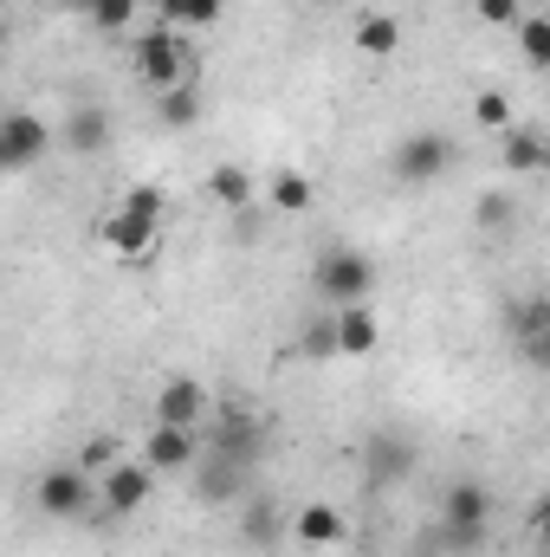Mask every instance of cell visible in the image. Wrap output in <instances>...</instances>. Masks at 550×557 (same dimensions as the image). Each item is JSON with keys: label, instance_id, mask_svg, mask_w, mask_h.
Instances as JSON below:
<instances>
[{"label": "cell", "instance_id": "cell-1", "mask_svg": "<svg viewBox=\"0 0 550 557\" xmlns=\"http://www.w3.org/2000/svg\"><path fill=\"white\" fill-rule=\"evenodd\" d=\"M130 65H137V78L149 85V98H162L175 85H195V52L175 39V26H149L137 39V52H130Z\"/></svg>", "mask_w": 550, "mask_h": 557}, {"label": "cell", "instance_id": "cell-2", "mask_svg": "<svg viewBox=\"0 0 550 557\" xmlns=\"http://www.w3.org/2000/svg\"><path fill=\"white\" fill-rule=\"evenodd\" d=\"M311 285H317L330 305H370V292H376V260L357 253V247H337V253H324V260L311 267Z\"/></svg>", "mask_w": 550, "mask_h": 557}, {"label": "cell", "instance_id": "cell-3", "mask_svg": "<svg viewBox=\"0 0 550 557\" xmlns=\"http://www.w3.org/2000/svg\"><path fill=\"white\" fill-rule=\"evenodd\" d=\"M486 519H492V493L479 486V480H453L447 486V506H440V539L460 552H473L479 539H486Z\"/></svg>", "mask_w": 550, "mask_h": 557}, {"label": "cell", "instance_id": "cell-4", "mask_svg": "<svg viewBox=\"0 0 550 557\" xmlns=\"http://www.w3.org/2000/svg\"><path fill=\"white\" fill-rule=\"evenodd\" d=\"M201 441H208V454H221V460H234V467H260V454H266V428L247 416V409H221V416L201 428Z\"/></svg>", "mask_w": 550, "mask_h": 557}, {"label": "cell", "instance_id": "cell-5", "mask_svg": "<svg viewBox=\"0 0 550 557\" xmlns=\"http://www.w3.org/2000/svg\"><path fill=\"white\" fill-rule=\"evenodd\" d=\"M409 473H414V441L409 434H396V428L363 434V486L389 493V486H402Z\"/></svg>", "mask_w": 550, "mask_h": 557}, {"label": "cell", "instance_id": "cell-6", "mask_svg": "<svg viewBox=\"0 0 550 557\" xmlns=\"http://www.w3.org/2000/svg\"><path fill=\"white\" fill-rule=\"evenodd\" d=\"M52 124L46 117H33V111H7V124H0V169L7 175H26L39 156H52Z\"/></svg>", "mask_w": 550, "mask_h": 557}, {"label": "cell", "instance_id": "cell-7", "mask_svg": "<svg viewBox=\"0 0 550 557\" xmlns=\"http://www.w3.org/2000/svg\"><path fill=\"white\" fill-rule=\"evenodd\" d=\"M447 169H453V143L440 137V131H414L396 149V182L402 188H434Z\"/></svg>", "mask_w": 550, "mask_h": 557}, {"label": "cell", "instance_id": "cell-8", "mask_svg": "<svg viewBox=\"0 0 550 557\" xmlns=\"http://www.w3.org/2000/svg\"><path fill=\"white\" fill-rule=\"evenodd\" d=\"M155 421H162V428H208V421H214L208 383H201V376H162V383H155Z\"/></svg>", "mask_w": 550, "mask_h": 557}, {"label": "cell", "instance_id": "cell-9", "mask_svg": "<svg viewBox=\"0 0 550 557\" xmlns=\"http://www.w3.org/2000/svg\"><path fill=\"white\" fill-rule=\"evenodd\" d=\"M201 454H208L201 428H162V421H149V434H142V460L155 473H188V467H201Z\"/></svg>", "mask_w": 550, "mask_h": 557}, {"label": "cell", "instance_id": "cell-10", "mask_svg": "<svg viewBox=\"0 0 550 557\" xmlns=\"http://www.w3.org/2000/svg\"><path fill=\"white\" fill-rule=\"evenodd\" d=\"M98 240L117 253V260H149L155 247H162V221H149V214H130L124 201L98 221Z\"/></svg>", "mask_w": 550, "mask_h": 557}, {"label": "cell", "instance_id": "cell-11", "mask_svg": "<svg viewBox=\"0 0 550 557\" xmlns=\"http://www.w3.org/2000/svg\"><path fill=\"white\" fill-rule=\"evenodd\" d=\"M149 493H155V467H149V460H117V467L98 480V499H104V512H117V519L142 512Z\"/></svg>", "mask_w": 550, "mask_h": 557}, {"label": "cell", "instance_id": "cell-12", "mask_svg": "<svg viewBox=\"0 0 550 557\" xmlns=\"http://www.w3.org/2000/svg\"><path fill=\"white\" fill-rule=\"evenodd\" d=\"M91 499H98V480H91L85 467H52V473H39V506H46L52 519H78Z\"/></svg>", "mask_w": 550, "mask_h": 557}, {"label": "cell", "instance_id": "cell-13", "mask_svg": "<svg viewBox=\"0 0 550 557\" xmlns=\"http://www.w3.org/2000/svg\"><path fill=\"white\" fill-rule=\"evenodd\" d=\"M291 539H298V545H311V552H330V545H343V539H350V525H343V512H337L330 499H311V506H298V512H291Z\"/></svg>", "mask_w": 550, "mask_h": 557}, {"label": "cell", "instance_id": "cell-14", "mask_svg": "<svg viewBox=\"0 0 550 557\" xmlns=\"http://www.w3.org/2000/svg\"><path fill=\"white\" fill-rule=\"evenodd\" d=\"M350 46H357L363 59H396V52H402V20H396V13H383V7H370V13H357Z\"/></svg>", "mask_w": 550, "mask_h": 557}, {"label": "cell", "instance_id": "cell-15", "mask_svg": "<svg viewBox=\"0 0 550 557\" xmlns=\"http://www.w3.org/2000/svg\"><path fill=\"white\" fill-rule=\"evenodd\" d=\"M330 318H337V357H370L383 344V318L370 305H337Z\"/></svg>", "mask_w": 550, "mask_h": 557}, {"label": "cell", "instance_id": "cell-16", "mask_svg": "<svg viewBox=\"0 0 550 557\" xmlns=\"http://www.w3.org/2000/svg\"><path fill=\"white\" fill-rule=\"evenodd\" d=\"M266 201H273V214H285V221H304L317 208V182L304 169H273L266 175Z\"/></svg>", "mask_w": 550, "mask_h": 557}, {"label": "cell", "instance_id": "cell-17", "mask_svg": "<svg viewBox=\"0 0 550 557\" xmlns=\"http://www.w3.org/2000/svg\"><path fill=\"white\" fill-rule=\"evenodd\" d=\"M208 195H214L227 214H247V208L260 201V182H253L240 162H214V169H208Z\"/></svg>", "mask_w": 550, "mask_h": 557}, {"label": "cell", "instance_id": "cell-18", "mask_svg": "<svg viewBox=\"0 0 550 557\" xmlns=\"http://www.w3.org/2000/svg\"><path fill=\"white\" fill-rule=\"evenodd\" d=\"M195 473H201V486H195V493H201L208 506H234V499H240V486H247V467H234V460H221V454H201V467H195Z\"/></svg>", "mask_w": 550, "mask_h": 557}, {"label": "cell", "instance_id": "cell-19", "mask_svg": "<svg viewBox=\"0 0 550 557\" xmlns=\"http://www.w3.org/2000/svg\"><path fill=\"white\" fill-rule=\"evenodd\" d=\"M505 169L512 175H545L550 169V143L532 131V124H512L505 131Z\"/></svg>", "mask_w": 550, "mask_h": 557}, {"label": "cell", "instance_id": "cell-20", "mask_svg": "<svg viewBox=\"0 0 550 557\" xmlns=\"http://www.w3.org/2000/svg\"><path fill=\"white\" fill-rule=\"evenodd\" d=\"M59 143H65V149H78V156H91V149H104V143H111V117H104L98 104H85V111H72V117L59 124Z\"/></svg>", "mask_w": 550, "mask_h": 557}, {"label": "cell", "instance_id": "cell-21", "mask_svg": "<svg viewBox=\"0 0 550 557\" xmlns=\"http://www.w3.org/2000/svg\"><path fill=\"white\" fill-rule=\"evenodd\" d=\"M512 39H518V59H525L532 72H550V13H525V20L512 26Z\"/></svg>", "mask_w": 550, "mask_h": 557}, {"label": "cell", "instance_id": "cell-22", "mask_svg": "<svg viewBox=\"0 0 550 557\" xmlns=\"http://www.w3.org/2000/svg\"><path fill=\"white\" fill-rule=\"evenodd\" d=\"M195 117H201V91H195V85H175V91L155 98V124H162V131H188Z\"/></svg>", "mask_w": 550, "mask_h": 557}, {"label": "cell", "instance_id": "cell-23", "mask_svg": "<svg viewBox=\"0 0 550 557\" xmlns=\"http://www.w3.org/2000/svg\"><path fill=\"white\" fill-rule=\"evenodd\" d=\"M473 124L492 131V137H505V131L518 124V117H512V98H505V91H479V98H473Z\"/></svg>", "mask_w": 550, "mask_h": 557}, {"label": "cell", "instance_id": "cell-24", "mask_svg": "<svg viewBox=\"0 0 550 557\" xmlns=\"http://www.w3.org/2000/svg\"><path fill=\"white\" fill-rule=\"evenodd\" d=\"M538 331H550V292L512 305V344H525V337H538Z\"/></svg>", "mask_w": 550, "mask_h": 557}, {"label": "cell", "instance_id": "cell-25", "mask_svg": "<svg viewBox=\"0 0 550 557\" xmlns=\"http://www.w3.org/2000/svg\"><path fill=\"white\" fill-rule=\"evenodd\" d=\"M512 214H518V208H512V195H505V188H486V195H479V208H473V221H479L486 234H505V227H512Z\"/></svg>", "mask_w": 550, "mask_h": 557}, {"label": "cell", "instance_id": "cell-26", "mask_svg": "<svg viewBox=\"0 0 550 557\" xmlns=\"http://www.w3.org/2000/svg\"><path fill=\"white\" fill-rule=\"evenodd\" d=\"M78 467H85L91 480H104V473L117 467V434H91V441H85V454H78Z\"/></svg>", "mask_w": 550, "mask_h": 557}, {"label": "cell", "instance_id": "cell-27", "mask_svg": "<svg viewBox=\"0 0 550 557\" xmlns=\"http://www.w3.org/2000/svg\"><path fill=\"white\" fill-rule=\"evenodd\" d=\"M137 7H142V0H91V13H85V20H91V26H104V33H124V26L137 20Z\"/></svg>", "mask_w": 550, "mask_h": 557}, {"label": "cell", "instance_id": "cell-28", "mask_svg": "<svg viewBox=\"0 0 550 557\" xmlns=\"http://www.w3.org/2000/svg\"><path fill=\"white\" fill-rule=\"evenodd\" d=\"M124 208H130V214H149V221H162V214H168V195H162L155 182H137V188H124Z\"/></svg>", "mask_w": 550, "mask_h": 557}, {"label": "cell", "instance_id": "cell-29", "mask_svg": "<svg viewBox=\"0 0 550 557\" xmlns=\"http://www.w3.org/2000/svg\"><path fill=\"white\" fill-rule=\"evenodd\" d=\"M473 20H479V26H505V33H512V26L525 20V7H518V0H473Z\"/></svg>", "mask_w": 550, "mask_h": 557}, {"label": "cell", "instance_id": "cell-30", "mask_svg": "<svg viewBox=\"0 0 550 557\" xmlns=\"http://www.w3.org/2000/svg\"><path fill=\"white\" fill-rule=\"evenodd\" d=\"M304 350H311V357H337V318H317V324L304 331Z\"/></svg>", "mask_w": 550, "mask_h": 557}, {"label": "cell", "instance_id": "cell-31", "mask_svg": "<svg viewBox=\"0 0 550 557\" xmlns=\"http://www.w3.org/2000/svg\"><path fill=\"white\" fill-rule=\"evenodd\" d=\"M518 363H525V370H538V376H550V331H538V337H525V344H518Z\"/></svg>", "mask_w": 550, "mask_h": 557}, {"label": "cell", "instance_id": "cell-32", "mask_svg": "<svg viewBox=\"0 0 550 557\" xmlns=\"http://www.w3.org/2000/svg\"><path fill=\"white\" fill-rule=\"evenodd\" d=\"M247 532H253V539H278V512L273 506H253V512H247Z\"/></svg>", "mask_w": 550, "mask_h": 557}, {"label": "cell", "instance_id": "cell-33", "mask_svg": "<svg viewBox=\"0 0 550 557\" xmlns=\"http://www.w3.org/2000/svg\"><path fill=\"white\" fill-rule=\"evenodd\" d=\"M447 552H453V545H447V539H421V545H414L409 557H447Z\"/></svg>", "mask_w": 550, "mask_h": 557}, {"label": "cell", "instance_id": "cell-34", "mask_svg": "<svg viewBox=\"0 0 550 557\" xmlns=\"http://www.w3.org/2000/svg\"><path fill=\"white\" fill-rule=\"evenodd\" d=\"M538 519H545V532H550V493H545V506H538Z\"/></svg>", "mask_w": 550, "mask_h": 557}, {"label": "cell", "instance_id": "cell-35", "mask_svg": "<svg viewBox=\"0 0 550 557\" xmlns=\"http://www.w3.org/2000/svg\"><path fill=\"white\" fill-rule=\"evenodd\" d=\"M311 7H337V0H311Z\"/></svg>", "mask_w": 550, "mask_h": 557}]
</instances>
